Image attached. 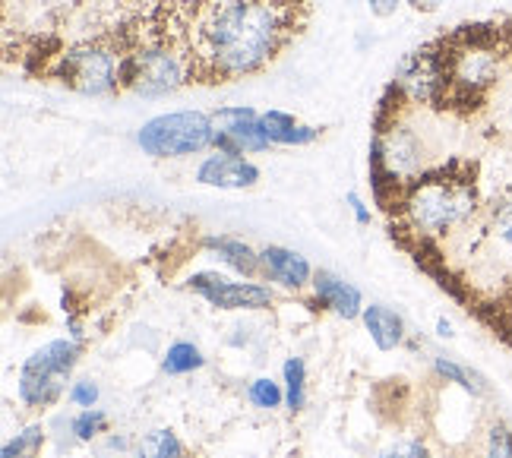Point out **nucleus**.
<instances>
[{"label":"nucleus","instance_id":"nucleus-1","mask_svg":"<svg viewBox=\"0 0 512 458\" xmlns=\"http://www.w3.org/2000/svg\"><path fill=\"white\" fill-rule=\"evenodd\" d=\"M304 0H200L184 29L196 83L263 70L301 29Z\"/></svg>","mask_w":512,"mask_h":458},{"label":"nucleus","instance_id":"nucleus-2","mask_svg":"<svg viewBox=\"0 0 512 458\" xmlns=\"http://www.w3.org/2000/svg\"><path fill=\"white\" fill-rule=\"evenodd\" d=\"M484 206L478 165L468 158H449L443 165L424 168L408 181L389 212H396L399 234L405 247H433L440 237L462 231L478 218Z\"/></svg>","mask_w":512,"mask_h":458},{"label":"nucleus","instance_id":"nucleus-3","mask_svg":"<svg viewBox=\"0 0 512 458\" xmlns=\"http://www.w3.org/2000/svg\"><path fill=\"white\" fill-rule=\"evenodd\" d=\"M121 64V45L114 48L105 42H83L57 54L51 73L80 95H114L117 89H124Z\"/></svg>","mask_w":512,"mask_h":458},{"label":"nucleus","instance_id":"nucleus-4","mask_svg":"<svg viewBox=\"0 0 512 458\" xmlns=\"http://www.w3.org/2000/svg\"><path fill=\"white\" fill-rule=\"evenodd\" d=\"M80 338H54L45 348H38L19 370L16 395L29 408H48L64 395L70 370L80 361Z\"/></svg>","mask_w":512,"mask_h":458},{"label":"nucleus","instance_id":"nucleus-5","mask_svg":"<svg viewBox=\"0 0 512 458\" xmlns=\"http://www.w3.org/2000/svg\"><path fill=\"white\" fill-rule=\"evenodd\" d=\"M136 143L152 158H184L200 155L215 146L212 114L203 111H171L146 121L136 133Z\"/></svg>","mask_w":512,"mask_h":458},{"label":"nucleus","instance_id":"nucleus-6","mask_svg":"<svg viewBox=\"0 0 512 458\" xmlns=\"http://www.w3.org/2000/svg\"><path fill=\"white\" fill-rule=\"evenodd\" d=\"M392 89L411 108H430L440 111L446 98V64L437 42H430L418 51H411L396 70Z\"/></svg>","mask_w":512,"mask_h":458},{"label":"nucleus","instance_id":"nucleus-7","mask_svg":"<svg viewBox=\"0 0 512 458\" xmlns=\"http://www.w3.org/2000/svg\"><path fill=\"white\" fill-rule=\"evenodd\" d=\"M187 285L219 310H266L272 304L269 288L253 282H231L219 272H196Z\"/></svg>","mask_w":512,"mask_h":458},{"label":"nucleus","instance_id":"nucleus-8","mask_svg":"<svg viewBox=\"0 0 512 458\" xmlns=\"http://www.w3.org/2000/svg\"><path fill=\"white\" fill-rule=\"evenodd\" d=\"M215 149L222 152H263L269 149V136L263 130V114L253 108H222L212 114Z\"/></svg>","mask_w":512,"mask_h":458},{"label":"nucleus","instance_id":"nucleus-9","mask_svg":"<svg viewBox=\"0 0 512 458\" xmlns=\"http://www.w3.org/2000/svg\"><path fill=\"white\" fill-rule=\"evenodd\" d=\"M196 181L206 187H219V190H244L260 181V168L247 162L241 152L215 149L206 162L196 168Z\"/></svg>","mask_w":512,"mask_h":458},{"label":"nucleus","instance_id":"nucleus-10","mask_svg":"<svg viewBox=\"0 0 512 458\" xmlns=\"http://www.w3.org/2000/svg\"><path fill=\"white\" fill-rule=\"evenodd\" d=\"M313 294L323 307H329L332 313H339L342 320H358L364 316V304H361V291L348 285L345 278L332 275V272H317L313 275Z\"/></svg>","mask_w":512,"mask_h":458},{"label":"nucleus","instance_id":"nucleus-11","mask_svg":"<svg viewBox=\"0 0 512 458\" xmlns=\"http://www.w3.org/2000/svg\"><path fill=\"white\" fill-rule=\"evenodd\" d=\"M260 256H263V269L272 282H279L285 288H304L310 282V263L301 253L285 250V247H266Z\"/></svg>","mask_w":512,"mask_h":458},{"label":"nucleus","instance_id":"nucleus-12","mask_svg":"<svg viewBox=\"0 0 512 458\" xmlns=\"http://www.w3.org/2000/svg\"><path fill=\"white\" fill-rule=\"evenodd\" d=\"M364 326L373 338V345H377L380 351L399 348L402 338H405V326L399 320V313L389 310V307H380V304L364 307Z\"/></svg>","mask_w":512,"mask_h":458},{"label":"nucleus","instance_id":"nucleus-13","mask_svg":"<svg viewBox=\"0 0 512 458\" xmlns=\"http://www.w3.org/2000/svg\"><path fill=\"white\" fill-rule=\"evenodd\" d=\"M263 130L269 136V143H279V146H307V143H313V139L320 136L317 127L298 124L285 111H266L263 114Z\"/></svg>","mask_w":512,"mask_h":458},{"label":"nucleus","instance_id":"nucleus-14","mask_svg":"<svg viewBox=\"0 0 512 458\" xmlns=\"http://www.w3.org/2000/svg\"><path fill=\"white\" fill-rule=\"evenodd\" d=\"M203 247L219 253V260H225L231 269H238L244 275H256L263 266V256L253 253L244 241H234V237H206Z\"/></svg>","mask_w":512,"mask_h":458},{"label":"nucleus","instance_id":"nucleus-15","mask_svg":"<svg viewBox=\"0 0 512 458\" xmlns=\"http://www.w3.org/2000/svg\"><path fill=\"white\" fill-rule=\"evenodd\" d=\"M433 370H437L446 383H456V386H462V389L471 392V395H487L484 376L475 373V370H468V367H462V364H456V361H446V357H437V361H433Z\"/></svg>","mask_w":512,"mask_h":458},{"label":"nucleus","instance_id":"nucleus-16","mask_svg":"<svg viewBox=\"0 0 512 458\" xmlns=\"http://www.w3.org/2000/svg\"><path fill=\"white\" fill-rule=\"evenodd\" d=\"M184 446L177 440V433L171 430H152L140 440V449H136V458H181Z\"/></svg>","mask_w":512,"mask_h":458},{"label":"nucleus","instance_id":"nucleus-17","mask_svg":"<svg viewBox=\"0 0 512 458\" xmlns=\"http://www.w3.org/2000/svg\"><path fill=\"white\" fill-rule=\"evenodd\" d=\"M203 364H206V361H203L200 348L190 345V342H177V345L168 348L165 361H162V370L177 376V373H193V370H200Z\"/></svg>","mask_w":512,"mask_h":458},{"label":"nucleus","instance_id":"nucleus-18","mask_svg":"<svg viewBox=\"0 0 512 458\" xmlns=\"http://www.w3.org/2000/svg\"><path fill=\"white\" fill-rule=\"evenodd\" d=\"M45 446V427L42 424H32L23 433H16V440H10L0 452V458H38Z\"/></svg>","mask_w":512,"mask_h":458},{"label":"nucleus","instance_id":"nucleus-19","mask_svg":"<svg viewBox=\"0 0 512 458\" xmlns=\"http://www.w3.org/2000/svg\"><path fill=\"white\" fill-rule=\"evenodd\" d=\"M304 383H307V370L301 357H288L285 361V402L291 411L304 408Z\"/></svg>","mask_w":512,"mask_h":458},{"label":"nucleus","instance_id":"nucleus-20","mask_svg":"<svg viewBox=\"0 0 512 458\" xmlns=\"http://www.w3.org/2000/svg\"><path fill=\"white\" fill-rule=\"evenodd\" d=\"M105 427H108V414L98 411V408H83V414L73 417V433L80 443L95 440L98 433H105Z\"/></svg>","mask_w":512,"mask_h":458},{"label":"nucleus","instance_id":"nucleus-21","mask_svg":"<svg viewBox=\"0 0 512 458\" xmlns=\"http://www.w3.org/2000/svg\"><path fill=\"white\" fill-rule=\"evenodd\" d=\"M282 389L279 383H272V380H253L250 383V402L256 408H279L282 405Z\"/></svg>","mask_w":512,"mask_h":458},{"label":"nucleus","instance_id":"nucleus-22","mask_svg":"<svg viewBox=\"0 0 512 458\" xmlns=\"http://www.w3.org/2000/svg\"><path fill=\"white\" fill-rule=\"evenodd\" d=\"M487 458H512V430L506 424H494L487 433Z\"/></svg>","mask_w":512,"mask_h":458},{"label":"nucleus","instance_id":"nucleus-23","mask_svg":"<svg viewBox=\"0 0 512 458\" xmlns=\"http://www.w3.org/2000/svg\"><path fill=\"white\" fill-rule=\"evenodd\" d=\"M380 458H430V452L421 440H405V443L389 446Z\"/></svg>","mask_w":512,"mask_h":458},{"label":"nucleus","instance_id":"nucleus-24","mask_svg":"<svg viewBox=\"0 0 512 458\" xmlns=\"http://www.w3.org/2000/svg\"><path fill=\"white\" fill-rule=\"evenodd\" d=\"M70 402L73 405H80V408H95V402H98V386L95 383H76L73 389H70Z\"/></svg>","mask_w":512,"mask_h":458},{"label":"nucleus","instance_id":"nucleus-25","mask_svg":"<svg viewBox=\"0 0 512 458\" xmlns=\"http://www.w3.org/2000/svg\"><path fill=\"white\" fill-rule=\"evenodd\" d=\"M370 10L377 13V16H389V13H396L402 0H367Z\"/></svg>","mask_w":512,"mask_h":458},{"label":"nucleus","instance_id":"nucleus-26","mask_svg":"<svg viewBox=\"0 0 512 458\" xmlns=\"http://www.w3.org/2000/svg\"><path fill=\"white\" fill-rule=\"evenodd\" d=\"M348 206L354 209V215H358V225H367V222H370V212L364 209V203H361V196H358V193H348Z\"/></svg>","mask_w":512,"mask_h":458},{"label":"nucleus","instance_id":"nucleus-27","mask_svg":"<svg viewBox=\"0 0 512 458\" xmlns=\"http://www.w3.org/2000/svg\"><path fill=\"white\" fill-rule=\"evenodd\" d=\"M437 332H440L443 338H452V326H449L446 320H440V323H437Z\"/></svg>","mask_w":512,"mask_h":458}]
</instances>
